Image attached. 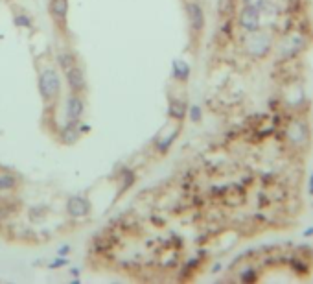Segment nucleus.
I'll list each match as a JSON object with an SVG mask.
<instances>
[{"mask_svg": "<svg viewBox=\"0 0 313 284\" xmlns=\"http://www.w3.org/2000/svg\"><path fill=\"white\" fill-rule=\"evenodd\" d=\"M239 50L250 61H263L267 59L276 45V30L269 26L254 30V32H243L239 37Z\"/></svg>", "mask_w": 313, "mask_h": 284, "instance_id": "obj_1", "label": "nucleus"}, {"mask_svg": "<svg viewBox=\"0 0 313 284\" xmlns=\"http://www.w3.org/2000/svg\"><path fill=\"white\" fill-rule=\"evenodd\" d=\"M309 46V37L304 30L291 28L284 34L276 37V45H274V56L280 65L284 63H293L296 57H300L306 48Z\"/></svg>", "mask_w": 313, "mask_h": 284, "instance_id": "obj_2", "label": "nucleus"}, {"mask_svg": "<svg viewBox=\"0 0 313 284\" xmlns=\"http://www.w3.org/2000/svg\"><path fill=\"white\" fill-rule=\"evenodd\" d=\"M282 136H284L285 146L295 152H306L311 144V127L309 122L302 113H293L289 118L284 122L282 127Z\"/></svg>", "mask_w": 313, "mask_h": 284, "instance_id": "obj_3", "label": "nucleus"}, {"mask_svg": "<svg viewBox=\"0 0 313 284\" xmlns=\"http://www.w3.org/2000/svg\"><path fill=\"white\" fill-rule=\"evenodd\" d=\"M234 21H236V26L241 32H254V30L263 26L262 12L256 10V8H249V6H239Z\"/></svg>", "mask_w": 313, "mask_h": 284, "instance_id": "obj_4", "label": "nucleus"}, {"mask_svg": "<svg viewBox=\"0 0 313 284\" xmlns=\"http://www.w3.org/2000/svg\"><path fill=\"white\" fill-rule=\"evenodd\" d=\"M39 92L45 102H50L61 92V78L56 68H45L39 74Z\"/></svg>", "mask_w": 313, "mask_h": 284, "instance_id": "obj_5", "label": "nucleus"}, {"mask_svg": "<svg viewBox=\"0 0 313 284\" xmlns=\"http://www.w3.org/2000/svg\"><path fill=\"white\" fill-rule=\"evenodd\" d=\"M184 10H186L188 24H190L192 34L201 35L203 34V30H205V24H206V15H205L203 6H201V2H197V0H186Z\"/></svg>", "mask_w": 313, "mask_h": 284, "instance_id": "obj_6", "label": "nucleus"}, {"mask_svg": "<svg viewBox=\"0 0 313 284\" xmlns=\"http://www.w3.org/2000/svg\"><path fill=\"white\" fill-rule=\"evenodd\" d=\"M67 212L72 218H85L91 212V203L81 196H72L67 201Z\"/></svg>", "mask_w": 313, "mask_h": 284, "instance_id": "obj_7", "label": "nucleus"}, {"mask_svg": "<svg viewBox=\"0 0 313 284\" xmlns=\"http://www.w3.org/2000/svg\"><path fill=\"white\" fill-rule=\"evenodd\" d=\"M236 278L239 282H256L260 280V266H256L254 262H250L245 258V262L238 267Z\"/></svg>", "mask_w": 313, "mask_h": 284, "instance_id": "obj_8", "label": "nucleus"}, {"mask_svg": "<svg viewBox=\"0 0 313 284\" xmlns=\"http://www.w3.org/2000/svg\"><path fill=\"white\" fill-rule=\"evenodd\" d=\"M65 74H67V83H69L70 91L74 94H78V92L85 89V74H83V70L78 65H74L69 70H65Z\"/></svg>", "mask_w": 313, "mask_h": 284, "instance_id": "obj_9", "label": "nucleus"}, {"mask_svg": "<svg viewBox=\"0 0 313 284\" xmlns=\"http://www.w3.org/2000/svg\"><path fill=\"white\" fill-rule=\"evenodd\" d=\"M179 133H181V124L177 122V125H171L170 129H168V133L162 135L159 140H157V144H155V146H157V152H159V154H166V152L173 146V142L177 140Z\"/></svg>", "mask_w": 313, "mask_h": 284, "instance_id": "obj_10", "label": "nucleus"}, {"mask_svg": "<svg viewBox=\"0 0 313 284\" xmlns=\"http://www.w3.org/2000/svg\"><path fill=\"white\" fill-rule=\"evenodd\" d=\"M188 114V103L181 98H171L168 105V116L175 122H182Z\"/></svg>", "mask_w": 313, "mask_h": 284, "instance_id": "obj_11", "label": "nucleus"}, {"mask_svg": "<svg viewBox=\"0 0 313 284\" xmlns=\"http://www.w3.org/2000/svg\"><path fill=\"white\" fill-rule=\"evenodd\" d=\"M285 264L289 266V269L296 275H307L311 266H309V262L306 260V256L304 255H291L289 258H285Z\"/></svg>", "mask_w": 313, "mask_h": 284, "instance_id": "obj_12", "label": "nucleus"}, {"mask_svg": "<svg viewBox=\"0 0 313 284\" xmlns=\"http://www.w3.org/2000/svg\"><path fill=\"white\" fill-rule=\"evenodd\" d=\"M85 111V103L78 94H72L67 102V118L69 120H80L81 114Z\"/></svg>", "mask_w": 313, "mask_h": 284, "instance_id": "obj_13", "label": "nucleus"}, {"mask_svg": "<svg viewBox=\"0 0 313 284\" xmlns=\"http://www.w3.org/2000/svg\"><path fill=\"white\" fill-rule=\"evenodd\" d=\"M239 8V0H217V17L234 19Z\"/></svg>", "mask_w": 313, "mask_h": 284, "instance_id": "obj_14", "label": "nucleus"}, {"mask_svg": "<svg viewBox=\"0 0 313 284\" xmlns=\"http://www.w3.org/2000/svg\"><path fill=\"white\" fill-rule=\"evenodd\" d=\"M190 74H192V68H190V65L184 59H175L171 63V76L177 81H188Z\"/></svg>", "mask_w": 313, "mask_h": 284, "instance_id": "obj_15", "label": "nucleus"}, {"mask_svg": "<svg viewBox=\"0 0 313 284\" xmlns=\"http://www.w3.org/2000/svg\"><path fill=\"white\" fill-rule=\"evenodd\" d=\"M50 13L57 23H65L69 15V0H50Z\"/></svg>", "mask_w": 313, "mask_h": 284, "instance_id": "obj_16", "label": "nucleus"}, {"mask_svg": "<svg viewBox=\"0 0 313 284\" xmlns=\"http://www.w3.org/2000/svg\"><path fill=\"white\" fill-rule=\"evenodd\" d=\"M78 124H80V120H69V124L63 127L61 140L65 142V144H74V142L78 140V136H80Z\"/></svg>", "mask_w": 313, "mask_h": 284, "instance_id": "obj_17", "label": "nucleus"}, {"mask_svg": "<svg viewBox=\"0 0 313 284\" xmlns=\"http://www.w3.org/2000/svg\"><path fill=\"white\" fill-rule=\"evenodd\" d=\"M234 24H236V21H234V19H219V26H217V35H219L221 39H225V41L232 39Z\"/></svg>", "mask_w": 313, "mask_h": 284, "instance_id": "obj_18", "label": "nucleus"}, {"mask_svg": "<svg viewBox=\"0 0 313 284\" xmlns=\"http://www.w3.org/2000/svg\"><path fill=\"white\" fill-rule=\"evenodd\" d=\"M57 61H59L63 70H69V68H72L76 65V57L70 52H61L59 57H57Z\"/></svg>", "mask_w": 313, "mask_h": 284, "instance_id": "obj_19", "label": "nucleus"}, {"mask_svg": "<svg viewBox=\"0 0 313 284\" xmlns=\"http://www.w3.org/2000/svg\"><path fill=\"white\" fill-rule=\"evenodd\" d=\"M17 187V177L12 174H0V190H12Z\"/></svg>", "mask_w": 313, "mask_h": 284, "instance_id": "obj_20", "label": "nucleus"}, {"mask_svg": "<svg viewBox=\"0 0 313 284\" xmlns=\"http://www.w3.org/2000/svg\"><path fill=\"white\" fill-rule=\"evenodd\" d=\"M273 0H239V6H249V8H256L260 12H265L267 6L271 4Z\"/></svg>", "mask_w": 313, "mask_h": 284, "instance_id": "obj_21", "label": "nucleus"}, {"mask_svg": "<svg viewBox=\"0 0 313 284\" xmlns=\"http://www.w3.org/2000/svg\"><path fill=\"white\" fill-rule=\"evenodd\" d=\"M199 266H201V258H199V256H197V258H192V260H188L186 264L182 266L181 278H188V275H190V273H194Z\"/></svg>", "mask_w": 313, "mask_h": 284, "instance_id": "obj_22", "label": "nucleus"}, {"mask_svg": "<svg viewBox=\"0 0 313 284\" xmlns=\"http://www.w3.org/2000/svg\"><path fill=\"white\" fill-rule=\"evenodd\" d=\"M188 118L192 120L194 124H199L201 118H203V109L197 105V103H194V105H188Z\"/></svg>", "mask_w": 313, "mask_h": 284, "instance_id": "obj_23", "label": "nucleus"}, {"mask_svg": "<svg viewBox=\"0 0 313 284\" xmlns=\"http://www.w3.org/2000/svg\"><path fill=\"white\" fill-rule=\"evenodd\" d=\"M15 26H19V28H32V19L28 15H17L15 17Z\"/></svg>", "mask_w": 313, "mask_h": 284, "instance_id": "obj_24", "label": "nucleus"}, {"mask_svg": "<svg viewBox=\"0 0 313 284\" xmlns=\"http://www.w3.org/2000/svg\"><path fill=\"white\" fill-rule=\"evenodd\" d=\"M65 264H67V258H65V256H61V258H59V255H57L56 260L50 262V267H59V266H65Z\"/></svg>", "mask_w": 313, "mask_h": 284, "instance_id": "obj_25", "label": "nucleus"}, {"mask_svg": "<svg viewBox=\"0 0 313 284\" xmlns=\"http://www.w3.org/2000/svg\"><path fill=\"white\" fill-rule=\"evenodd\" d=\"M307 194L313 198V172L309 174V177H307Z\"/></svg>", "mask_w": 313, "mask_h": 284, "instance_id": "obj_26", "label": "nucleus"}, {"mask_svg": "<svg viewBox=\"0 0 313 284\" xmlns=\"http://www.w3.org/2000/svg\"><path fill=\"white\" fill-rule=\"evenodd\" d=\"M302 236H304V238H313V225L304 229V231H302Z\"/></svg>", "mask_w": 313, "mask_h": 284, "instance_id": "obj_27", "label": "nucleus"}, {"mask_svg": "<svg viewBox=\"0 0 313 284\" xmlns=\"http://www.w3.org/2000/svg\"><path fill=\"white\" fill-rule=\"evenodd\" d=\"M70 251V245H61L59 249H57V255L59 256H67V253Z\"/></svg>", "mask_w": 313, "mask_h": 284, "instance_id": "obj_28", "label": "nucleus"}, {"mask_svg": "<svg viewBox=\"0 0 313 284\" xmlns=\"http://www.w3.org/2000/svg\"><path fill=\"white\" fill-rule=\"evenodd\" d=\"M219 267H221V266H219V264H216V266H214V269H212V271H214V273H217V271H219Z\"/></svg>", "mask_w": 313, "mask_h": 284, "instance_id": "obj_29", "label": "nucleus"}]
</instances>
